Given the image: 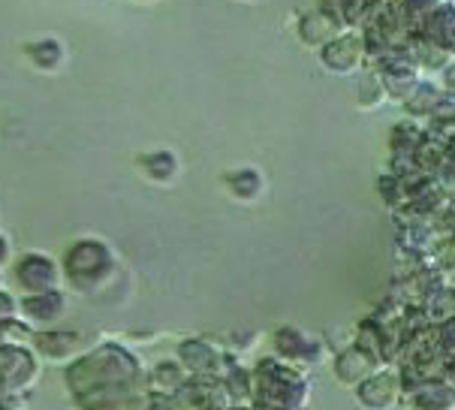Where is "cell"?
Here are the masks:
<instances>
[{"mask_svg": "<svg viewBox=\"0 0 455 410\" xmlns=\"http://www.w3.org/2000/svg\"><path fill=\"white\" fill-rule=\"evenodd\" d=\"M142 381L139 359L121 344L97 347L67 368V383L82 410H142L145 401L136 398Z\"/></svg>", "mask_w": 455, "mask_h": 410, "instance_id": "cell-1", "label": "cell"}, {"mask_svg": "<svg viewBox=\"0 0 455 410\" xmlns=\"http://www.w3.org/2000/svg\"><path fill=\"white\" fill-rule=\"evenodd\" d=\"M253 374V401L259 407H283V410H307L311 401V381L305 371L287 366L277 356H266L251 368Z\"/></svg>", "mask_w": 455, "mask_h": 410, "instance_id": "cell-2", "label": "cell"}, {"mask_svg": "<svg viewBox=\"0 0 455 410\" xmlns=\"http://www.w3.org/2000/svg\"><path fill=\"white\" fill-rule=\"evenodd\" d=\"M64 277L69 287L79 293H100L112 284L115 275V253L100 238H79L64 257Z\"/></svg>", "mask_w": 455, "mask_h": 410, "instance_id": "cell-3", "label": "cell"}, {"mask_svg": "<svg viewBox=\"0 0 455 410\" xmlns=\"http://www.w3.org/2000/svg\"><path fill=\"white\" fill-rule=\"evenodd\" d=\"M317 58L323 69L335 76H353L359 69H365L368 64V43H365V34L359 28L353 30H338L335 36L320 45L317 49Z\"/></svg>", "mask_w": 455, "mask_h": 410, "instance_id": "cell-4", "label": "cell"}, {"mask_svg": "<svg viewBox=\"0 0 455 410\" xmlns=\"http://www.w3.org/2000/svg\"><path fill=\"white\" fill-rule=\"evenodd\" d=\"M275 356L287 366L305 371V368H320L326 362V342L323 338H314L302 332L299 326H281L275 332Z\"/></svg>", "mask_w": 455, "mask_h": 410, "instance_id": "cell-5", "label": "cell"}, {"mask_svg": "<svg viewBox=\"0 0 455 410\" xmlns=\"http://www.w3.org/2000/svg\"><path fill=\"white\" fill-rule=\"evenodd\" d=\"M40 377V359L28 344H0V396H15Z\"/></svg>", "mask_w": 455, "mask_h": 410, "instance_id": "cell-6", "label": "cell"}, {"mask_svg": "<svg viewBox=\"0 0 455 410\" xmlns=\"http://www.w3.org/2000/svg\"><path fill=\"white\" fill-rule=\"evenodd\" d=\"M356 390V401L365 410H398L404 405V383H401V374L395 366L377 368L365 377Z\"/></svg>", "mask_w": 455, "mask_h": 410, "instance_id": "cell-7", "label": "cell"}, {"mask_svg": "<svg viewBox=\"0 0 455 410\" xmlns=\"http://www.w3.org/2000/svg\"><path fill=\"white\" fill-rule=\"evenodd\" d=\"M12 277H15V287L25 293H43V290H55L64 281V272L49 253H21L19 260L12 262Z\"/></svg>", "mask_w": 455, "mask_h": 410, "instance_id": "cell-8", "label": "cell"}, {"mask_svg": "<svg viewBox=\"0 0 455 410\" xmlns=\"http://www.w3.org/2000/svg\"><path fill=\"white\" fill-rule=\"evenodd\" d=\"M179 362L190 377H223L235 359H229V356L223 353L220 347H214L212 342L188 338V342L179 347Z\"/></svg>", "mask_w": 455, "mask_h": 410, "instance_id": "cell-9", "label": "cell"}, {"mask_svg": "<svg viewBox=\"0 0 455 410\" xmlns=\"http://www.w3.org/2000/svg\"><path fill=\"white\" fill-rule=\"evenodd\" d=\"M413 34L455 55V0H431V6L416 21Z\"/></svg>", "mask_w": 455, "mask_h": 410, "instance_id": "cell-10", "label": "cell"}, {"mask_svg": "<svg viewBox=\"0 0 455 410\" xmlns=\"http://www.w3.org/2000/svg\"><path fill=\"white\" fill-rule=\"evenodd\" d=\"M404 410H455V383L446 374H431L404 390Z\"/></svg>", "mask_w": 455, "mask_h": 410, "instance_id": "cell-11", "label": "cell"}, {"mask_svg": "<svg viewBox=\"0 0 455 410\" xmlns=\"http://www.w3.org/2000/svg\"><path fill=\"white\" fill-rule=\"evenodd\" d=\"M67 311V296L64 290H43V293H25L19 299V317L28 323L30 329H49L64 317Z\"/></svg>", "mask_w": 455, "mask_h": 410, "instance_id": "cell-12", "label": "cell"}, {"mask_svg": "<svg viewBox=\"0 0 455 410\" xmlns=\"http://www.w3.org/2000/svg\"><path fill=\"white\" fill-rule=\"evenodd\" d=\"M34 350L45 362H73L82 350V335L55 329H34Z\"/></svg>", "mask_w": 455, "mask_h": 410, "instance_id": "cell-13", "label": "cell"}, {"mask_svg": "<svg viewBox=\"0 0 455 410\" xmlns=\"http://www.w3.org/2000/svg\"><path fill=\"white\" fill-rule=\"evenodd\" d=\"M401 55H404L411 64L419 69V73H426V76H435L437 79V73L443 69V64L450 60V52H443V49H437L435 43H428L426 36H419V34H411L404 43H401Z\"/></svg>", "mask_w": 455, "mask_h": 410, "instance_id": "cell-14", "label": "cell"}, {"mask_svg": "<svg viewBox=\"0 0 455 410\" xmlns=\"http://www.w3.org/2000/svg\"><path fill=\"white\" fill-rule=\"evenodd\" d=\"M331 368H335V377H338V383H344V386H359L362 381H365L371 371H377V366L371 359H368L365 353L359 350L356 344H350L347 350H341L335 356V362H331Z\"/></svg>", "mask_w": 455, "mask_h": 410, "instance_id": "cell-15", "label": "cell"}, {"mask_svg": "<svg viewBox=\"0 0 455 410\" xmlns=\"http://www.w3.org/2000/svg\"><path fill=\"white\" fill-rule=\"evenodd\" d=\"M441 97H443V88H441V82L437 79H419V84L413 88V94L404 100V112H407V118H413V121H419V124H428L431 118V112L437 109V103H441Z\"/></svg>", "mask_w": 455, "mask_h": 410, "instance_id": "cell-16", "label": "cell"}, {"mask_svg": "<svg viewBox=\"0 0 455 410\" xmlns=\"http://www.w3.org/2000/svg\"><path fill=\"white\" fill-rule=\"evenodd\" d=\"M338 30H341V28H338L335 21H331L329 15L320 10V6H317V10H311V12H305L302 19H299V40H302L307 49H314V52H317L320 45H326L331 36L338 34Z\"/></svg>", "mask_w": 455, "mask_h": 410, "instance_id": "cell-17", "label": "cell"}, {"mask_svg": "<svg viewBox=\"0 0 455 410\" xmlns=\"http://www.w3.org/2000/svg\"><path fill=\"white\" fill-rule=\"evenodd\" d=\"M188 371H184L181 362H172V359H166V362H157V366L151 368V374L145 377V386L154 392V396H164V398H172L175 392L181 390L184 381H188Z\"/></svg>", "mask_w": 455, "mask_h": 410, "instance_id": "cell-18", "label": "cell"}, {"mask_svg": "<svg viewBox=\"0 0 455 410\" xmlns=\"http://www.w3.org/2000/svg\"><path fill=\"white\" fill-rule=\"evenodd\" d=\"M320 10L341 30H353L362 28V21H365L368 0H320Z\"/></svg>", "mask_w": 455, "mask_h": 410, "instance_id": "cell-19", "label": "cell"}, {"mask_svg": "<svg viewBox=\"0 0 455 410\" xmlns=\"http://www.w3.org/2000/svg\"><path fill=\"white\" fill-rule=\"evenodd\" d=\"M223 184H227V190L233 193L238 203H253V199H259V193H262V175H259V169H253V166L227 173L223 175Z\"/></svg>", "mask_w": 455, "mask_h": 410, "instance_id": "cell-20", "label": "cell"}, {"mask_svg": "<svg viewBox=\"0 0 455 410\" xmlns=\"http://www.w3.org/2000/svg\"><path fill=\"white\" fill-rule=\"evenodd\" d=\"M359 79H356V100H359V109L365 112H374L387 103V88H383V79L380 73L371 67V69H359Z\"/></svg>", "mask_w": 455, "mask_h": 410, "instance_id": "cell-21", "label": "cell"}, {"mask_svg": "<svg viewBox=\"0 0 455 410\" xmlns=\"http://www.w3.org/2000/svg\"><path fill=\"white\" fill-rule=\"evenodd\" d=\"M139 166H142L145 178H151V181H157V184H169L175 175H179V157L166 149L142 154V157H139Z\"/></svg>", "mask_w": 455, "mask_h": 410, "instance_id": "cell-22", "label": "cell"}, {"mask_svg": "<svg viewBox=\"0 0 455 410\" xmlns=\"http://www.w3.org/2000/svg\"><path fill=\"white\" fill-rule=\"evenodd\" d=\"M25 55L30 58V64L45 69V73H55V69L64 64L67 52L64 45L58 40H52V36H45V40H36V43H28L25 45Z\"/></svg>", "mask_w": 455, "mask_h": 410, "instance_id": "cell-23", "label": "cell"}, {"mask_svg": "<svg viewBox=\"0 0 455 410\" xmlns=\"http://www.w3.org/2000/svg\"><path fill=\"white\" fill-rule=\"evenodd\" d=\"M422 133H426V124H419V121H413V118L398 121L395 127L389 130V149H392V154H411V151H416V145H419Z\"/></svg>", "mask_w": 455, "mask_h": 410, "instance_id": "cell-24", "label": "cell"}, {"mask_svg": "<svg viewBox=\"0 0 455 410\" xmlns=\"http://www.w3.org/2000/svg\"><path fill=\"white\" fill-rule=\"evenodd\" d=\"M377 193L383 197V203H387L392 212L395 208H404L407 205V188H404V178H398L395 173H383L377 178Z\"/></svg>", "mask_w": 455, "mask_h": 410, "instance_id": "cell-25", "label": "cell"}, {"mask_svg": "<svg viewBox=\"0 0 455 410\" xmlns=\"http://www.w3.org/2000/svg\"><path fill=\"white\" fill-rule=\"evenodd\" d=\"M428 130H437V133H446V130H452L455 127V94L452 91H443V97H441V103H437V109L431 112V118L426 124Z\"/></svg>", "mask_w": 455, "mask_h": 410, "instance_id": "cell-26", "label": "cell"}, {"mask_svg": "<svg viewBox=\"0 0 455 410\" xmlns=\"http://www.w3.org/2000/svg\"><path fill=\"white\" fill-rule=\"evenodd\" d=\"M437 178V184L446 190V193H455V149H450L443 154V160L435 166V173H431Z\"/></svg>", "mask_w": 455, "mask_h": 410, "instance_id": "cell-27", "label": "cell"}, {"mask_svg": "<svg viewBox=\"0 0 455 410\" xmlns=\"http://www.w3.org/2000/svg\"><path fill=\"white\" fill-rule=\"evenodd\" d=\"M437 82H441L443 91H452L455 94V55H450V60H446L443 69L437 73Z\"/></svg>", "mask_w": 455, "mask_h": 410, "instance_id": "cell-28", "label": "cell"}, {"mask_svg": "<svg viewBox=\"0 0 455 410\" xmlns=\"http://www.w3.org/2000/svg\"><path fill=\"white\" fill-rule=\"evenodd\" d=\"M15 311H19V301H15V296L0 290V320H10V317H15Z\"/></svg>", "mask_w": 455, "mask_h": 410, "instance_id": "cell-29", "label": "cell"}, {"mask_svg": "<svg viewBox=\"0 0 455 410\" xmlns=\"http://www.w3.org/2000/svg\"><path fill=\"white\" fill-rule=\"evenodd\" d=\"M10 262H12V247H10V242H6L4 236H0V269L10 266Z\"/></svg>", "mask_w": 455, "mask_h": 410, "instance_id": "cell-30", "label": "cell"}, {"mask_svg": "<svg viewBox=\"0 0 455 410\" xmlns=\"http://www.w3.org/2000/svg\"><path fill=\"white\" fill-rule=\"evenodd\" d=\"M443 374L450 377V381L455 383V356H450V359H446V368H443Z\"/></svg>", "mask_w": 455, "mask_h": 410, "instance_id": "cell-31", "label": "cell"}, {"mask_svg": "<svg viewBox=\"0 0 455 410\" xmlns=\"http://www.w3.org/2000/svg\"><path fill=\"white\" fill-rule=\"evenodd\" d=\"M443 136H446V142H450V149H455V127H452V130H446Z\"/></svg>", "mask_w": 455, "mask_h": 410, "instance_id": "cell-32", "label": "cell"}, {"mask_svg": "<svg viewBox=\"0 0 455 410\" xmlns=\"http://www.w3.org/2000/svg\"><path fill=\"white\" fill-rule=\"evenodd\" d=\"M223 410H251V405H229V407H223Z\"/></svg>", "mask_w": 455, "mask_h": 410, "instance_id": "cell-33", "label": "cell"}, {"mask_svg": "<svg viewBox=\"0 0 455 410\" xmlns=\"http://www.w3.org/2000/svg\"><path fill=\"white\" fill-rule=\"evenodd\" d=\"M251 410H283V407H259V405H251Z\"/></svg>", "mask_w": 455, "mask_h": 410, "instance_id": "cell-34", "label": "cell"}, {"mask_svg": "<svg viewBox=\"0 0 455 410\" xmlns=\"http://www.w3.org/2000/svg\"><path fill=\"white\" fill-rule=\"evenodd\" d=\"M139 4H154V0H139Z\"/></svg>", "mask_w": 455, "mask_h": 410, "instance_id": "cell-35", "label": "cell"}]
</instances>
